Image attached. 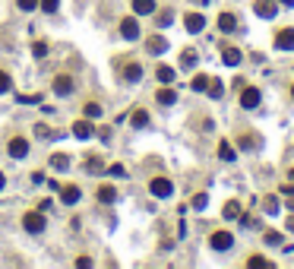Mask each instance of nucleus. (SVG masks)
Here are the masks:
<instances>
[{
    "label": "nucleus",
    "instance_id": "1",
    "mask_svg": "<svg viewBox=\"0 0 294 269\" xmlns=\"http://www.w3.org/2000/svg\"><path fill=\"white\" fill-rule=\"evenodd\" d=\"M22 225H26L29 235H41V231L48 228V222H44V212L38 209V212H26V216H22Z\"/></svg>",
    "mask_w": 294,
    "mask_h": 269
},
{
    "label": "nucleus",
    "instance_id": "2",
    "mask_svg": "<svg viewBox=\"0 0 294 269\" xmlns=\"http://www.w3.org/2000/svg\"><path fill=\"white\" fill-rule=\"evenodd\" d=\"M263 101V92L256 89V86H244L241 89V108H247V111H253L256 104Z\"/></svg>",
    "mask_w": 294,
    "mask_h": 269
},
{
    "label": "nucleus",
    "instance_id": "3",
    "mask_svg": "<svg viewBox=\"0 0 294 269\" xmlns=\"http://www.w3.org/2000/svg\"><path fill=\"white\" fill-rule=\"evenodd\" d=\"M149 190H152V196H158V200H168V196L174 193V184L168 178H152Z\"/></svg>",
    "mask_w": 294,
    "mask_h": 269
},
{
    "label": "nucleus",
    "instance_id": "4",
    "mask_svg": "<svg viewBox=\"0 0 294 269\" xmlns=\"http://www.w3.org/2000/svg\"><path fill=\"white\" fill-rule=\"evenodd\" d=\"M253 10H256L260 19H275L278 16V4H275V0H256Z\"/></svg>",
    "mask_w": 294,
    "mask_h": 269
},
{
    "label": "nucleus",
    "instance_id": "5",
    "mask_svg": "<svg viewBox=\"0 0 294 269\" xmlns=\"http://www.w3.org/2000/svg\"><path fill=\"white\" fill-rule=\"evenodd\" d=\"M209 244H212V250H231L234 247V235L231 231H215V235L209 238Z\"/></svg>",
    "mask_w": 294,
    "mask_h": 269
},
{
    "label": "nucleus",
    "instance_id": "6",
    "mask_svg": "<svg viewBox=\"0 0 294 269\" xmlns=\"http://www.w3.org/2000/svg\"><path fill=\"white\" fill-rule=\"evenodd\" d=\"M7 152H10L13 158H26V155H29V139H22V136H13V139L7 143Z\"/></svg>",
    "mask_w": 294,
    "mask_h": 269
},
{
    "label": "nucleus",
    "instance_id": "7",
    "mask_svg": "<svg viewBox=\"0 0 294 269\" xmlns=\"http://www.w3.org/2000/svg\"><path fill=\"white\" fill-rule=\"evenodd\" d=\"M275 48H278V51H294V26L281 29V32L275 35Z\"/></svg>",
    "mask_w": 294,
    "mask_h": 269
},
{
    "label": "nucleus",
    "instance_id": "8",
    "mask_svg": "<svg viewBox=\"0 0 294 269\" xmlns=\"http://www.w3.org/2000/svg\"><path fill=\"white\" fill-rule=\"evenodd\" d=\"M79 196H82V190H79L76 184L61 187V203H64V206H76V203H79Z\"/></svg>",
    "mask_w": 294,
    "mask_h": 269
},
{
    "label": "nucleus",
    "instance_id": "9",
    "mask_svg": "<svg viewBox=\"0 0 294 269\" xmlns=\"http://www.w3.org/2000/svg\"><path fill=\"white\" fill-rule=\"evenodd\" d=\"M70 92H73V76L70 73L54 76V95H70Z\"/></svg>",
    "mask_w": 294,
    "mask_h": 269
},
{
    "label": "nucleus",
    "instance_id": "10",
    "mask_svg": "<svg viewBox=\"0 0 294 269\" xmlns=\"http://www.w3.org/2000/svg\"><path fill=\"white\" fill-rule=\"evenodd\" d=\"M184 26H187V32L196 35V32L206 29V16H203V13H187V16H184Z\"/></svg>",
    "mask_w": 294,
    "mask_h": 269
},
{
    "label": "nucleus",
    "instance_id": "11",
    "mask_svg": "<svg viewBox=\"0 0 294 269\" xmlns=\"http://www.w3.org/2000/svg\"><path fill=\"white\" fill-rule=\"evenodd\" d=\"M121 35H124L127 41H136V38H139V22H136L133 16H127V19L121 22Z\"/></svg>",
    "mask_w": 294,
    "mask_h": 269
},
{
    "label": "nucleus",
    "instance_id": "12",
    "mask_svg": "<svg viewBox=\"0 0 294 269\" xmlns=\"http://www.w3.org/2000/svg\"><path fill=\"white\" fill-rule=\"evenodd\" d=\"M146 48H149V54H164V51H168V38H161V35H149Z\"/></svg>",
    "mask_w": 294,
    "mask_h": 269
},
{
    "label": "nucleus",
    "instance_id": "13",
    "mask_svg": "<svg viewBox=\"0 0 294 269\" xmlns=\"http://www.w3.org/2000/svg\"><path fill=\"white\" fill-rule=\"evenodd\" d=\"M234 29H238V16H234V13H221V16H218V32L231 35Z\"/></svg>",
    "mask_w": 294,
    "mask_h": 269
},
{
    "label": "nucleus",
    "instance_id": "14",
    "mask_svg": "<svg viewBox=\"0 0 294 269\" xmlns=\"http://www.w3.org/2000/svg\"><path fill=\"white\" fill-rule=\"evenodd\" d=\"M133 13L136 16H152L155 13V0H133Z\"/></svg>",
    "mask_w": 294,
    "mask_h": 269
},
{
    "label": "nucleus",
    "instance_id": "15",
    "mask_svg": "<svg viewBox=\"0 0 294 269\" xmlns=\"http://www.w3.org/2000/svg\"><path fill=\"white\" fill-rule=\"evenodd\" d=\"M221 61H225L228 67H238L244 61V51L241 48H225V51H221Z\"/></svg>",
    "mask_w": 294,
    "mask_h": 269
},
{
    "label": "nucleus",
    "instance_id": "16",
    "mask_svg": "<svg viewBox=\"0 0 294 269\" xmlns=\"http://www.w3.org/2000/svg\"><path fill=\"white\" fill-rule=\"evenodd\" d=\"M92 133H95V130H92L89 118H86V121H76V124H73V136H76V139H89Z\"/></svg>",
    "mask_w": 294,
    "mask_h": 269
},
{
    "label": "nucleus",
    "instance_id": "17",
    "mask_svg": "<svg viewBox=\"0 0 294 269\" xmlns=\"http://www.w3.org/2000/svg\"><path fill=\"white\" fill-rule=\"evenodd\" d=\"M124 79H127V83H139V79H143V67H139V64H127L124 67Z\"/></svg>",
    "mask_w": 294,
    "mask_h": 269
},
{
    "label": "nucleus",
    "instance_id": "18",
    "mask_svg": "<svg viewBox=\"0 0 294 269\" xmlns=\"http://www.w3.org/2000/svg\"><path fill=\"white\" fill-rule=\"evenodd\" d=\"M218 158L221 162H234V158H238V152H234V146L228 143V139H221V143H218Z\"/></svg>",
    "mask_w": 294,
    "mask_h": 269
},
{
    "label": "nucleus",
    "instance_id": "19",
    "mask_svg": "<svg viewBox=\"0 0 294 269\" xmlns=\"http://www.w3.org/2000/svg\"><path fill=\"white\" fill-rule=\"evenodd\" d=\"M155 79H158V83H164V86H171V83H174V67H164V64H161V67L155 70Z\"/></svg>",
    "mask_w": 294,
    "mask_h": 269
},
{
    "label": "nucleus",
    "instance_id": "20",
    "mask_svg": "<svg viewBox=\"0 0 294 269\" xmlns=\"http://www.w3.org/2000/svg\"><path fill=\"white\" fill-rule=\"evenodd\" d=\"M98 200H101V203H114V200H117V190H114L111 184H101V187H98Z\"/></svg>",
    "mask_w": 294,
    "mask_h": 269
},
{
    "label": "nucleus",
    "instance_id": "21",
    "mask_svg": "<svg viewBox=\"0 0 294 269\" xmlns=\"http://www.w3.org/2000/svg\"><path fill=\"white\" fill-rule=\"evenodd\" d=\"M155 101H161L164 108H168V104H174V101H178V92H174V89H158Z\"/></svg>",
    "mask_w": 294,
    "mask_h": 269
},
{
    "label": "nucleus",
    "instance_id": "22",
    "mask_svg": "<svg viewBox=\"0 0 294 269\" xmlns=\"http://www.w3.org/2000/svg\"><path fill=\"white\" fill-rule=\"evenodd\" d=\"M51 168H54V171H67V168H70V155H64V152L51 155Z\"/></svg>",
    "mask_w": 294,
    "mask_h": 269
},
{
    "label": "nucleus",
    "instance_id": "23",
    "mask_svg": "<svg viewBox=\"0 0 294 269\" xmlns=\"http://www.w3.org/2000/svg\"><path fill=\"white\" fill-rule=\"evenodd\" d=\"M221 216H225L228 222H234V219H241V203H238V200H231V203L225 206V212H221Z\"/></svg>",
    "mask_w": 294,
    "mask_h": 269
},
{
    "label": "nucleus",
    "instance_id": "24",
    "mask_svg": "<svg viewBox=\"0 0 294 269\" xmlns=\"http://www.w3.org/2000/svg\"><path fill=\"white\" fill-rule=\"evenodd\" d=\"M190 89H193V92H206V89H209V76H206V73H199V76H193V83H190Z\"/></svg>",
    "mask_w": 294,
    "mask_h": 269
},
{
    "label": "nucleus",
    "instance_id": "25",
    "mask_svg": "<svg viewBox=\"0 0 294 269\" xmlns=\"http://www.w3.org/2000/svg\"><path fill=\"white\" fill-rule=\"evenodd\" d=\"M209 95H212V98H221V95H225V86H221V79H209Z\"/></svg>",
    "mask_w": 294,
    "mask_h": 269
},
{
    "label": "nucleus",
    "instance_id": "26",
    "mask_svg": "<svg viewBox=\"0 0 294 269\" xmlns=\"http://www.w3.org/2000/svg\"><path fill=\"white\" fill-rule=\"evenodd\" d=\"M130 124H133V127H146V124H149V111H133Z\"/></svg>",
    "mask_w": 294,
    "mask_h": 269
},
{
    "label": "nucleus",
    "instance_id": "27",
    "mask_svg": "<svg viewBox=\"0 0 294 269\" xmlns=\"http://www.w3.org/2000/svg\"><path fill=\"white\" fill-rule=\"evenodd\" d=\"M190 206L196 209V212H203V209L209 206V196H206V193H196V196H193V203H190Z\"/></svg>",
    "mask_w": 294,
    "mask_h": 269
},
{
    "label": "nucleus",
    "instance_id": "28",
    "mask_svg": "<svg viewBox=\"0 0 294 269\" xmlns=\"http://www.w3.org/2000/svg\"><path fill=\"white\" fill-rule=\"evenodd\" d=\"M181 67H187V70L196 67V51H184L181 54Z\"/></svg>",
    "mask_w": 294,
    "mask_h": 269
},
{
    "label": "nucleus",
    "instance_id": "29",
    "mask_svg": "<svg viewBox=\"0 0 294 269\" xmlns=\"http://www.w3.org/2000/svg\"><path fill=\"white\" fill-rule=\"evenodd\" d=\"M247 266H250V269H269L272 263L263 260V256H250V260H247Z\"/></svg>",
    "mask_w": 294,
    "mask_h": 269
},
{
    "label": "nucleus",
    "instance_id": "30",
    "mask_svg": "<svg viewBox=\"0 0 294 269\" xmlns=\"http://www.w3.org/2000/svg\"><path fill=\"white\" fill-rule=\"evenodd\" d=\"M263 209H266L269 216H275V212H278V200H275V196H266V200H263Z\"/></svg>",
    "mask_w": 294,
    "mask_h": 269
},
{
    "label": "nucleus",
    "instance_id": "31",
    "mask_svg": "<svg viewBox=\"0 0 294 269\" xmlns=\"http://www.w3.org/2000/svg\"><path fill=\"white\" fill-rule=\"evenodd\" d=\"M263 241L269 244V247H278V244H281V235H278V231H266Z\"/></svg>",
    "mask_w": 294,
    "mask_h": 269
},
{
    "label": "nucleus",
    "instance_id": "32",
    "mask_svg": "<svg viewBox=\"0 0 294 269\" xmlns=\"http://www.w3.org/2000/svg\"><path fill=\"white\" fill-rule=\"evenodd\" d=\"M38 4H41V0H16V7H19V10H26V13L38 10Z\"/></svg>",
    "mask_w": 294,
    "mask_h": 269
},
{
    "label": "nucleus",
    "instance_id": "33",
    "mask_svg": "<svg viewBox=\"0 0 294 269\" xmlns=\"http://www.w3.org/2000/svg\"><path fill=\"white\" fill-rule=\"evenodd\" d=\"M32 54L38 57V61H41V57H48V44H44V41H35L32 44Z\"/></svg>",
    "mask_w": 294,
    "mask_h": 269
},
{
    "label": "nucleus",
    "instance_id": "34",
    "mask_svg": "<svg viewBox=\"0 0 294 269\" xmlns=\"http://www.w3.org/2000/svg\"><path fill=\"white\" fill-rule=\"evenodd\" d=\"M86 118H101V104L98 101H89L86 104Z\"/></svg>",
    "mask_w": 294,
    "mask_h": 269
},
{
    "label": "nucleus",
    "instance_id": "35",
    "mask_svg": "<svg viewBox=\"0 0 294 269\" xmlns=\"http://www.w3.org/2000/svg\"><path fill=\"white\" fill-rule=\"evenodd\" d=\"M35 136H38V139H51V127L48 124H35Z\"/></svg>",
    "mask_w": 294,
    "mask_h": 269
},
{
    "label": "nucleus",
    "instance_id": "36",
    "mask_svg": "<svg viewBox=\"0 0 294 269\" xmlns=\"http://www.w3.org/2000/svg\"><path fill=\"white\" fill-rule=\"evenodd\" d=\"M171 22H174V13H171V10H161V13H158V26L164 29V26H171Z\"/></svg>",
    "mask_w": 294,
    "mask_h": 269
},
{
    "label": "nucleus",
    "instance_id": "37",
    "mask_svg": "<svg viewBox=\"0 0 294 269\" xmlns=\"http://www.w3.org/2000/svg\"><path fill=\"white\" fill-rule=\"evenodd\" d=\"M10 89H13V79H10L4 70H0V95H4V92H10Z\"/></svg>",
    "mask_w": 294,
    "mask_h": 269
},
{
    "label": "nucleus",
    "instance_id": "38",
    "mask_svg": "<svg viewBox=\"0 0 294 269\" xmlns=\"http://www.w3.org/2000/svg\"><path fill=\"white\" fill-rule=\"evenodd\" d=\"M38 7L44 10V13H57V7H61V0H41Z\"/></svg>",
    "mask_w": 294,
    "mask_h": 269
},
{
    "label": "nucleus",
    "instance_id": "39",
    "mask_svg": "<svg viewBox=\"0 0 294 269\" xmlns=\"http://www.w3.org/2000/svg\"><path fill=\"white\" fill-rule=\"evenodd\" d=\"M16 101H19V104H38V101H41V95H19Z\"/></svg>",
    "mask_w": 294,
    "mask_h": 269
},
{
    "label": "nucleus",
    "instance_id": "40",
    "mask_svg": "<svg viewBox=\"0 0 294 269\" xmlns=\"http://www.w3.org/2000/svg\"><path fill=\"white\" fill-rule=\"evenodd\" d=\"M260 139H253V136H241V149H253Z\"/></svg>",
    "mask_w": 294,
    "mask_h": 269
},
{
    "label": "nucleus",
    "instance_id": "41",
    "mask_svg": "<svg viewBox=\"0 0 294 269\" xmlns=\"http://www.w3.org/2000/svg\"><path fill=\"white\" fill-rule=\"evenodd\" d=\"M108 174H111V178H124V165H111Z\"/></svg>",
    "mask_w": 294,
    "mask_h": 269
},
{
    "label": "nucleus",
    "instance_id": "42",
    "mask_svg": "<svg viewBox=\"0 0 294 269\" xmlns=\"http://www.w3.org/2000/svg\"><path fill=\"white\" fill-rule=\"evenodd\" d=\"M285 228H288V231H294V216L288 219V225H285Z\"/></svg>",
    "mask_w": 294,
    "mask_h": 269
},
{
    "label": "nucleus",
    "instance_id": "43",
    "mask_svg": "<svg viewBox=\"0 0 294 269\" xmlns=\"http://www.w3.org/2000/svg\"><path fill=\"white\" fill-rule=\"evenodd\" d=\"M4 184H7V178H4V171H0V190H4Z\"/></svg>",
    "mask_w": 294,
    "mask_h": 269
},
{
    "label": "nucleus",
    "instance_id": "44",
    "mask_svg": "<svg viewBox=\"0 0 294 269\" xmlns=\"http://www.w3.org/2000/svg\"><path fill=\"white\" fill-rule=\"evenodd\" d=\"M193 4H199V7H206V4H209V0H193Z\"/></svg>",
    "mask_w": 294,
    "mask_h": 269
},
{
    "label": "nucleus",
    "instance_id": "45",
    "mask_svg": "<svg viewBox=\"0 0 294 269\" xmlns=\"http://www.w3.org/2000/svg\"><path fill=\"white\" fill-rule=\"evenodd\" d=\"M288 178H291V181H294V168H291V171H288Z\"/></svg>",
    "mask_w": 294,
    "mask_h": 269
},
{
    "label": "nucleus",
    "instance_id": "46",
    "mask_svg": "<svg viewBox=\"0 0 294 269\" xmlns=\"http://www.w3.org/2000/svg\"><path fill=\"white\" fill-rule=\"evenodd\" d=\"M291 98H294V86H291Z\"/></svg>",
    "mask_w": 294,
    "mask_h": 269
}]
</instances>
